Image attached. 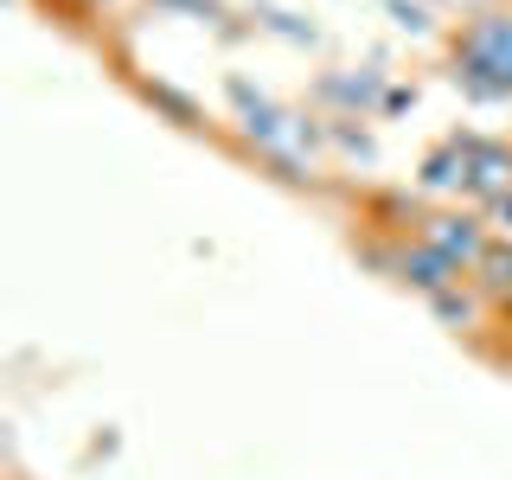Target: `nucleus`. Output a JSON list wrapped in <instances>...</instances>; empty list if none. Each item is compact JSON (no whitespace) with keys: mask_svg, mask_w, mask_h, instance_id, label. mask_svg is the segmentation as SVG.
I'll return each mask as SVG.
<instances>
[{"mask_svg":"<svg viewBox=\"0 0 512 480\" xmlns=\"http://www.w3.org/2000/svg\"><path fill=\"white\" fill-rule=\"evenodd\" d=\"M455 84L468 103H512V7H487L448 45Z\"/></svg>","mask_w":512,"mask_h":480,"instance_id":"f257e3e1","label":"nucleus"},{"mask_svg":"<svg viewBox=\"0 0 512 480\" xmlns=\"http://www.w3.org/2000/svg\"><path fill=\"white\" fill-rule=\"evenodd\" d=\"M231 103H237V116H244V135L276 160V167H288V180H301V148H314V128L301 116H288V109H276L269 96H256L244 77H231Z\"/></svg>","mask_w":512,"mask_h":480,"instance_id":"f03ea898","label":"nucleus"},{"mask_svg":"<svg viewBox=\"0 0 512 480\" xmlns=\"http://www.w3.org/2000/svg\"><path fill=\"white\" fill-rule=\"evenodd\" d=\"M365 263H378V269H391L397 282H410L416 295H429L436 301L442 288H455V282H468L455 263H448L442 250H429L423 237H397V244H365Z\"/></svg>","mask_w":512,"mask_h":480,"instance_id":"7ed1b4c3","label":"nucleus"},{"mask_svg":"<svg viewBox=\"0 0 512 480\" xmlns=\"http://www.w3.org/2000/svg\"><path fill=\"white\" fill-rule=\"evenodd\" d=\"M410 237H423L429 250H442L448 263L461 269V276H468V269L480 263V250L493 244V237H487V224L468 218V212H416V231H410Z\"/></svg>","mask_w":512,"mask_h":480,"instance_id":"20e7f679","label":"nucleus"},{"mask_svg":"<svg viewBox=\"0 0 512 480\" xmlns=\"http://www.w3.org/2000/svg\"><path fill=\"white\" fill-rule=\"evenodd\" d=\"M461 148V192H474V199H506L512 192V148L506 141H487V135H455Z\"/></svg>","mask_w":512,"mask_h":480,"instance_id":"39448f33","label":"nucleus"},{"mask_svg":"<svg viewBox=\"0 0 512 480\" xmlns=\"http://www.w3.org/2000/svg\"><path fill=\"white\" fill-rule=\"evenodd\" d=\"M468 282L493 301V308H506V301H512V237H493V244L480 250V263L468 269Z\"/></svg>","mask_w":512,"mask_h":480,"instance_id":"423d86ee","label":"nucleus"},{"mask_svg":"<svg viewBox=\"0 0 512 480\" xmlns=\"http://www.w3.org/2000/svg\"><path fill=\"white\" fill-rule=\"evenodd\" d=\"M429 308H436V314L448 320V327H474V320H480V314H487V308H493V301H487V295H480V288H474V282H455V288H442V295H436V301H429Z\"/></svg>","mask_w":512,"mask_h":480,"instance_id":"0eeeda50","label":"nucleus"},{"mask_svg":"<svg viewBox=\"0 0 512 480\" xmlns=\"http://www.w3.org/2000/svg\"><path fill=\"white\" fill-rule=\"evenodd\" d=\"M416 186H423V192H461V148H455V141H442V148L423 160Z\"/></svg>","mask_w":512,"mask_h":480,"instance_id":"6e6552de","label":"nucleus"},{"mask_svg":"<svg viewBox=\"0 0 512 480\" xmlns=\"http://www.w3.org/2000/svg\"><path fill=\"white\" fill-rule=\"evenodd\" d=\"M320 90H327V96H340V103H372V96H378V71H359V77H327V84H320Z\"/></svg>","mask_w":512,"mask_h":480,"instance_id":"1a4fd4ad","label":"nucleus"},{"mask_svg":"<svg viewBox=\"0 0 512 480\" xmlns=\"http://www.w3.org/2000/svg\"><path fill=\"white\" fill-rule=\"evenodd\" d=\"M148 103H160V109H167L173 122H192V116H199V109H192L180 90H167V84H148Z\"/></svg>","mask_w":512,"mask_h":480,"instance_id":"9d476101","label":"nucleus"},{"mask_svg":"<svg viewBox=\"0 0 512 480\" xmlns=\"http://www.w3.org/2000/svg\"><path fill=\"white\" fill-rule=\"evenodd\" d=\"M391 13H397V26H410V32L429 26V7H416V0H391Z\"/></svg>","mask_w":512,"mask_h":480,"instance_id":"9b49d317","label":"nucleus"},{"mask_svg":"<svg viewBox=\"0 0 512 480\" xmlns=\"http://www.w3.org/2000/svg\"><path fill=\"white\" fill-rule=\"evenodd\" d=\"M487 218H493V224H500V231L512 237V192H506V199H493V205H487Z\"/></svg>","mask_w":512,"mask_h":480,"instance_id":"f8f14e48","label":"nucleus"},{"mask_svg":"<svg viewBox=\"0 0 512 480\" xmlns=\"http://www.w3.org/2000/svg\"><path fill=\"white\" fill-rule=\"evenodd\" d=\"M416 90H384V116H397V109H410Z\"/></svg>","mask_w":512,"mask_h":480,"instance_id":"ddd939ff","label":"nucleus"},{"mask_svg":"<svg viewBox=\"0 0 512 480\" xmlns=\"http://www.w3.org/2000/svg\"><path fill=\"white\" fill-rule=\"evenodd\" d=\"M167 7H199V13H212V0H167Z\"/></svg>","mask_w":512,"mask_h":480,"instance_id":"4468645a","label":"nucleus"},{"mask_svg":"<svg viewBox=\"0 0 512 480\" xmlns=\"http://www.w3.org/2000/svg\"><path fill=\"white\" fill-rule=\"evenodd\" d=\"M500 320H506V327H512V301H506V308H500Z\"/></svg>","mask_w":512,"mask_h":480,"instance_id":"2eb2a0df","label":"nucleus"}]
</instances>
